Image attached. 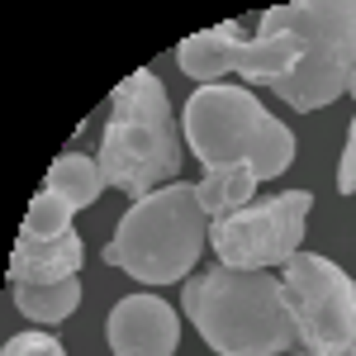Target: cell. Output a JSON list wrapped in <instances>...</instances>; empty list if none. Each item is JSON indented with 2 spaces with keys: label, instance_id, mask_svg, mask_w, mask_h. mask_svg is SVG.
I'll return each mask as SVG.
<instances>
[{
  "label": "cell",
  "instance_id": "obj_14",
  "mask_svg": "<svg viewBox=\"0 0 356 356\" xmlns=\"http://www.w3.org/2000/svg\"><path fill=\"white\" fill-rule=\"evenodd\" d=\"M0 356H67V347L57 342L53 332L29 328V332H15V337L0 347Z\"/></svg>",
  "mask_w": 356,
  "mask_h": 356
},
{
  "label": "cell",
  "instance_id": "obj_5",
  "mask_svg": "<svg viewBox=\"0 0 356 356\" xmlns=\"http://www.w3.org/2000/svg\"><path fill=\"white\" fill-rule=\"evenodd\" d=\"M181 134L204 166H252L257 181L295 166V134L247 86H200L186 100Z\"/></svg>",
  "mask_w": 356,
  "mask_h": 356
},
{
  "label": "cell",
  "instance_id": "obj_2",
  "mask_svg": "<svg viewBox=\"0 0 356 356\" xmlns=\"http://www.w3.org/2000/svg\"><path fill=\"white\" fill-rule=\"evenodd\" d=\"M181 309L214 356H290L300 347L275 271L204 266L181 280Z\"/></svg>",
  "mask_w": 356,
  "mask_h": 356
},
{
  "label": "cell",
  "instance_id": "obj_4",
  "mask_svg": "<svg viewBox=\"0 0 356 356\" xmlns=\"http://www.w3.org/2000/svg\"><path fill=\"white\" fill-rule=\"evenodd\" d=\"M204 247H209V219L200 209V195L191 181H171L129 204L114 238L105 243V266H119L129 271V280L143 285H176L191 280Z\"/></svg>",
  "mask_w": 356,
  "mask_h": 356
},
{
  "label": "cell",
  "instance_id": "obj_13",
  "mask_svg": "<svg viewBox=\"0 0 356 356\" xmlns=\"http://www.w3.org/2000/svg\"><path fill=\"white\" fill-rule=\"evenodd\" d=\"M105 186H110V181H105L100 162H95V157H81V152H62V157L48 166V181H43V191H53L57 200H67L72 209H90Z\"/></svg>",
  "mask_w": 356,
  "mask_h": 356
},
{
  "label": "cell",
  "instance_id": "obj_1",
  "mask_svg": "<svg viewBox=\"0 0 356 356\" xmlns=\"http://www.w3.org/2000/svg\"><path fill=\"white\" fill-rule=\"evenodd\" d=\"M356 72V0L271 5L247 38L238 76L247 90H275L290 110L314 114L347 95Z\"/></svg>",
  "mask_w": 356,
  "mask_h": 356
},
{
  "label": "cell",
  "instance_id": "obj_18",
  "mask_svg": "<svg viewBox=\"0 0 356 356\" xmlns=\"http://www.w3.org/2000/svg\"><path fill=\"white\" fill-rule=\"evenodd\" d=\"M347 356H356V347H352V352H347Z\"/></svg>",
  "mask_w": 356,
  "mask_h": 356
},
{
  "label": "cell",
  "instance_id": "obj_15",
  "mask_svg": "<svg viewBox=\"0 0 356 356\" xmlns=\"http://www.w3.org/2000/svg\"><path fill=\"white\" fill-rule=\"evenodd\" d=\"M337 195H356V119L347 124V147L337 162Z\"/></svg>",
  "mask_w": 356,
  "mask_h": 356
},
{
  "label": "cell",
  "instance_id": "obj_9",
  "mask_svg": "<svg viewBox=\"0 0 356 356\" xmlns=\"http://www.w3.org/2000/svg\"><path fill=\"white\" fill-rule=\"evenodd\" d=\"M86 261L81 233H62V238H33L19 233V243L10 252V280L19 285H53V280H72Z\"/></svg>",
  "mask_w": 356,
  "mask_h": 356
},
{
  "label": "cell",
  "instance_id": "obj_3",
  "mask_svg": "<svg viewBox=\"0 0 356 356\" xmlns=\"http://www.w3.org/2000/svg\"><path fill=\"white\" fill-rule=\"evenodd\" d=\"M181 138L186 134L176 129L166 86L157 81L152 67H138L134 76H124L114 86L110 124L100 134L95 162L114 191H124L129 200H143V195L162 191L181 176V166H186Z\"/></svg>",
  "mask_w": 356,
  "mask_h": 356
},
{
  "label": "cell",
  "instance_id": "obj_8",
  "mask_svg": "<svg viewBox=\"0 0 356 356\" xmlns=\"http://www.w3.org/2000/svg\"><path fill=\"white\" fill-rule=\"evenodd\" d=\"M105 342L114 356H176L181 318L157 295H129L105 318Z\"/></svg>",
  "mask_w": 356,
  "mask_h": 356
},
{
  "label": "cell",
  "instance_id": "obj_17",
  "mask_svg": "<svg viewBox=\"0 0 356 356\" xmlns=\"http://www.w3.org/2000/svg\"><path fill=\"white\" fill-rule=\"evenodd\" d=\"M290 356H314V352H290Z\"/></svg>",
  "mask_w": 356,
  "mask_h": 356
},
{
  "label": "cell",
  "instance_id": "obj_10",
  "mask_svg": "<svg viewBox=\"0 0 356 356\" xmlns=\"http://www.w3.org/2000/svg\"><path fill=\"white\" fill-rule=\"evenodd\" d=\"M243 24L238 19H223V24L204 29V33H191V38H181V48H176V62H181V72L191 76L195 86H219L228 72H238V62H243Z\"/></svg>",
  "mask_w": 356,
  "mask_h": 356
},
{
  "label": "cell",
  "instance_id": "obj_7",
  "mask_svg": "<svg viewBox=\"0 0 356 356\" xmlns=\"http://www.w3.org/2000/svg\"><path fill=\"white\" fill-rule=\"evenodd\" d=\"M309 209H314L309 191H280L271 200H252L247 209L209 223V247L223 266L275 271L300 252Z\"/></svg>",
  "mask_w": 356,
  "mask_h": 356
},
{
  "label": "cell",
  "instance_id": "obj_12",
  "mask_svg": "<svg viewBox=\"0 0 356 356\" xmlns=\"http://www.w3.org/2000/svg\"><path fill=\"white\" fill-rule=\"evenodd\" d=\"M10 300L15 309L33 318L38 328H57L62 318H72L76 314V304H81V280L72 275V280H53V285H19V280H10Z\"/></svg>",
  "mask_w": 356,
  "mask_h": 356
},
{
  "label": "cell",
  "instance_id": "obj_16",
  "mask_svg": "<svg viewBox=\"0 0 356 356\" xmlns=\"http://www.w3.org/2000/svg\"><path fill=\"white\" fill-rule=\"evenodd\" d=\"M347 95H352V100H356V72H352V81H347Z\"/></svg>",
  "mask_w": 356,
  "mask_h": 356
},
{
  "label": "cell",
  "instance_id": "obj_11",
  "mask_svg": "<svg viewBox=\"0 0 356 356\" xmlns=\"http://www.w3.org/2000/svg\"><path fill=\"white\" fill-rule=\"evenodd\" d=\"M257 171L252 166H209L204 171V181L195 186L200 195V209H204V219H228V214H238L252 204V195H257Z\"/></svg>",
  "mask_w": 356,
  "mask_h": 356
},
{
  "label": "cell",
  "instance_id": "obj_6",
  "mask_svg": "<svg viewBox=\"0 0 356 356\" xmlns=\"http://www.w3.org/2000/svg\"><path fill=\"white\" fill-rule=\"evenodd\" d=\"M280 295L304 352L347 356L356 347V280L337 261L318 252H295L280 266Z\"/></svg>",
  "mask_w": 356,
  "mask_h": 356
}]
</instances>
